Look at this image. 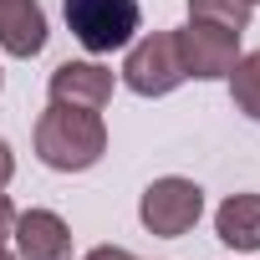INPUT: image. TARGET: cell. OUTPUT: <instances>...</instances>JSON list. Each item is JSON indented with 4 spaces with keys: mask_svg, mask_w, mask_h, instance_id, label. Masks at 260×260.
Wrapping results in <instances>:
<instances>
[{
    "mask_svg": "<svg viewBox=\"0 0 260 260\" xmlns=\"http://www.w3.org/2000/svg\"><path fill=\"white\" fill-rule=\"evenodd\" d=\"M107 153V122L102 112H87V107H67V102H51L36 122V158L56 174H82L92 169L97 158Z\"/></svg>",
    "mask_w": 260,
    "mask_h": 260,
    "instance_id": "1",
    "label": "cell"
},
{
    "mask_svg": "<svg viewBox=\"0 0 260 260\" xmlns=\"http://www.w3.org/2000/svg\"><path fill=\"white\" fill-rule=\"evenodd\" d=\"M61 11H67L72 36H77L92 56H107V51L133 46V36H138V26H143L138 0H61Z\"/></svg>",
    "mask_w": 260,
    "mask_h": 260,
    "instance_id": "2",
    "label": "cell"
},
{
    "mask_svg": "<svg viewBox=\"0 0 260 260\" xmlns=\"http://www.w3.org/2000/svg\"><path fill=\"white\" fill-rule=\"evenodd\" d=\"M199 214H204V189H199L194 179H179V174L153 179V184L143 189V199H138L143 230H148V235H164V240L189 235V230L199 224Z\"/></svg>",
    "mask_w": 260,
    "mask_h": 260,
    "instance_id": "3",
    "label": "cell"
},
{
    "mask_svg": "<svg viewBox=\"0 0 260 260\" xmlns=\"http://www.w3.org/2000/svg\"><path fill=\"white\" fill-rule=\"evenodd\" d=\"M184 77L189 72H184L174 31H148L143 41H133V51H127V61H122V82L138 97H169Z\"/></svg>",
    "mask_w": 260,
    "mask_h": 260,
    "instance_id": "4",
    "label": "cell"
},
{
    "mask_svg": "<svg viewBox=\"0 0 260 260\" xmlns=\"http://www.w3.org/2000/svg\"><path fill=\"white\" fill-rule=\"evenodd\" d=\"M179 36V56H184V72L199 77V82H219L235 72L240 61V31L230 26H209V21H189Z\"/></svg>",
    "mask_w": 260,
    "mask_h": 260,
    "instance_id": "5",
    "label": "cell"
},
{
    "mask_svg": "<svg viewBox=\"0 0 260 260\" xmlns=\"http://www.w3.org/2000/svg\"><path fill=\"white\" fill-rule=\"evenodd\" d=\"M51 102L102 112V107L112 102V72H107L102 61H61V67L51 72Z\"/></svg>",
    "mask_w": 260,
    "mask_h": 260,
    "instance_id": "6",
    "label": "cell"
},
{
    "mask_svg": "<svg viewBox=\"0 0 260 260\" xmlns=\"http://www.w3.org/2000/svg\"><path fill=\"white\" fill-rule=\"evenodd\" d=\"M16 250H21V260H72V230H67V219L61 214H51V209H26V214H16Z\"/></svg>",
    "mask_w": 260,
    "mask_h": 260,
    "instance_id": "7",
    "label": "cell"
},
{
    "mask_svg": "<svg viewBox=\"0 0 260 260\" xmlns=\"http://www.w3.org/2000/svg\"><path fill=\"white\" fill-rule=\"evenodd\" d=\"M46 46V11L41 0H0V51L11 56H36Z\"/></svg>",
    "mask_w": 260,
    "mask_h": 260,
    "instance_id": "8",
    "label": "cell"
},
{
    "mask_svg": "<svg viewBox=\"0 0 260 260\" xmlns=\"http://www.w3.org/2000/svg\"><path fill=\"white\" fill-rule=\"evenodd\" d=\"M214 235L230 250H260V194H230L214 214Z\"/></svg>",
    "mask_w": 260,
    "mask_h": 260,
    "instance_id": "9",
    "label": "cell"
},
{
    "mask_svg": "<svg viewBox=\"0 0 260 260\" xmlns=\"http://www.w3.org/2000/svg\"><path fill=\"white\" fill-rule=\"evenodd\" d=\"M230 97H235V107H240L250 122H260V51H245V56L235 61V72H230Z\"/></svg>",
    "mask_w": 260,
    "mask_h": 260,
    "instance_id": "10",
    "label": "cell"
},
{
    "mask_svg": "<svg viewBox=\"0 0 260 260\" xmlns=\"http://www.w3.org/2000/svg\"><path fill=\"white\" fill-rule=\"evenodd\" d=\"M250 0H189V21H209V26H230L245 31L250 26Z\"/></svg>",
    "mask_w": 260,
    "mask_h": 260,
    "instance_id": "11",
    "label": "cell"
},
{
    "mask_svg": "<svg viewBox=\"0 0 260 260\" xmlns=\"http://www.w3.org/2000/svg\"><path fill=\"white\" fill-rule=\"evenodd\" d=\"M82 260H138V255H127L122 245H97V250H87Z\"/></svg>",
    "mask_w": 260,
    "mask_h": 260,
    "instance_id": "12",
    "label": "cell"
},
{
    "mask_svg": "<svg viewBox=\"0 0 260 260\" xmlns=\"http://www.w3.org/2000/svg\"><path fill=\"white\" fill-rule=\"evenodd\" d=\"M11 174H16V158H11V143L0 138V189L11 184Z\"/></svg>",
    "mask_w": 260,
    "mask_h": 260,
    "instance_id": "13",
    "label": "cell"
},
{
    "mask_svg": "<svg viewBox=\"0 0 260 260\" xmlns=\"http://www.w3.org/2000/svg\"><path fill=\"white\" fill-rule=\"evenodd\" d=\"M11 230H16V204H11L6 194H0V240H6Z\"/></svg>",
    "mask_w": 260,
    "mask_h": 260,
    "instance_id": "14",
    "label": "cell"
},
{
    "mask_svg": "<svg viewBox=\"0 0 260 260\" xmlns=\"http://www.w3.org/2000/svg\"><path fill=\"white\" fill-rule=\"evenodd\" d=\"M0 260H16V255H11V250H6V245H0Z\"/></svg>",
    "mask_w": 260,
    "mask_h": 260,
    "instance_id": "15",
    "label": "cell"
},
{
    "mask_svg": "<svg viewBox=\"0 0 260 260\" xmlns=\"http://www.w3.org/2000/svg\"><path fill=\"white\" fill-rule=\"evenodd\" d=\"M250 6H260V0H250Z\"/></svg>",
    "mask_w": 260,
    "mask_h": 260,
    "instance_id": "16",
    "label": "cell"
}]
</instances>
